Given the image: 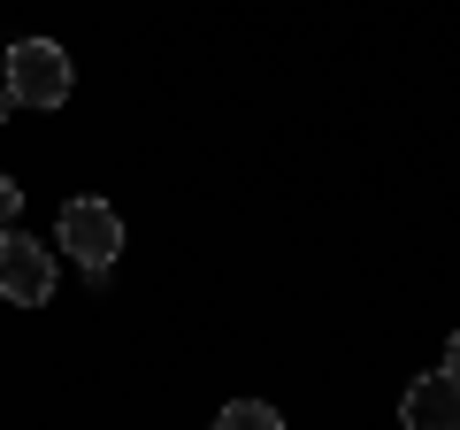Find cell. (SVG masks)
I'll use <instances>...</instances> for the list:
<instances>
[{
    "mask_svg": "<svg viewBox=\"0 0 460 430\" xmlns=\"http://www.w3.org/2000/svg\"><path fill=\"white\" fill-rule=\"evenodd\" d=\"M215 430H284V415H277V408H261V399H230Z\"/></svg>",
    "mask_w": 460,
    "mask_h": 430,
    "instance_id": "5b68a950",
    "label": "cell"
},
{
    "mask_svg": "<svg viewBox=\"0 0 460 430\" xmlns=\"http://www.w3.org/2000/svg\"><path fill=\"white\" fill-rule=\"evenodd\" d=\"M62 246L77 254V269L108 277L115 246H123V215H115L108 200H69V208H62Z\"/></svg>",
    "mask_w": 460,
    "mask_h": 430,
    "instance_id": "7a4b0ae2",
    "label": "cell"
},
{
    "mask_svg": "<svg viewBox=\"0 0 460 430\" xmlns=\"http://www.w3.org/2000/svg\"><path fill=\"white\" fill-rule=\"evenodd\" d=\"M445 369H453V377H460V331L445 338Z\"/></svg>",
    "mask_w": 460,
    "mask_h": 430,
    "instance_id": "52a82bcc",
    "label": "cell"
},
{
    "mask_svg": "<svg viewBox=\"0 0 460 430\" xmlns=\"http://www.w3.org/2000/svg\"><path fill=\"white\" fill-rule=\"evenodd\" d=\"M8 108H16V100H8V85H0V116H8Z\"/></svg>",
    "mask_w": 460,
    "mask_h": 430,
    "instance_id": "ba28073f",
    "label": "cell"
},
{
    "mask_svg": "<svg viewBox=\"0 0 460 430\" xmlns=\"http://www.w3.org/2000/svg\"><path fill=\"white\" fill-rule=\"evenodd\" d=\"M8 100H23V108H62L69 100V54L54 39H16L8 47Z\"/></svg>",
    "mask_w": 460,
    "mask_h": 430,
    "instance_id": "6da1fadb",
    "label": "cell"
},
{
    "mask_svg": "<svg viewBox=\"0 0 460 430\" xmlns=\"http://www.w3.org/2000/svg\"><path fill=\"white\" fill-rule=\"evenodd\" d=\"M399 423H407V430H460V377H453V369L414 377L407 399H399Z\"/></svg>",
    "mask_w": 460,
    "mask_h": 430,
    "instance_id": "277c9868",
    "label": "cell"
},
{
    "mask_svg": "<svg viewBox=\"0 0 460 430\" xmlns=\"http://www.w3.org/2000/svg\"><path fill=\"white\" fill-rule=\"evenodd\" d=\"M16 200H23V184H16V177H0V231L16 223Z\"/></svg>",
    "mask_w": 460,
    "mask_h": 430,
    "instance_id": "8992f818",
    "label": "cell"
},
{
    "mask_svg": "<svg viewBox=\"0 0 460 430\" xmlns=\"http://www.w3.org/2000/svg\"><path fill=\"white\" fill-rule=\"evenodd\" d=\"M0 300L16 308H47L54 300V254L23 231H0Z\"/></svg>",
    "mask_w": 460,
    "mask_h": 430,
    "instance_id": "3957f363",
    "label": "cell"
}]
</instances>
